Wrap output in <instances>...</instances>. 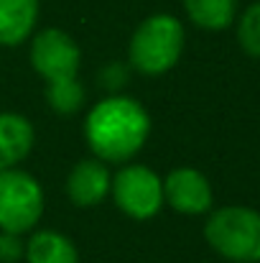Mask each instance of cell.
<instances>
[{
    "label": "cell",
    "instance_id": "9c48e42d",
    "mask_svg": "<svg viewBox=\"0 0 260 263\" xmlns=\"http://www.w3.org/2000/svg\"><path fill=\"white\" fill-rule=\"evenodd\" d=\"M33 146V125L18 112H0V172L21 164Z\"/></svg>",
    "mask_w": 260,
    "mask_h": 263
},
{
    "label": "cell",
    "instance_id": "277c9868",
    "mask_svg": "<svg viewBox=\"0 0 260 263\" xmlns=\"http://www.w3.org/2000/svg\"><path fill=\"white\" fill-rule=\"evenodd\" d=\"M184 26L169 13L146 18L130 39V64L143 74H164L178 62Z\"/></svg>",
    "mask_w": 260,
    "mask_h": 263
},
{
    "label": "cell",
    "instance_id": "52a82bcc",
    "mask_svg": "<svg viewBox=\"0 0 260 263\" xmlns=\"http://www.w3.org/2000/svg\"><path fill=\"white\" fill-rule=\"evenodd\" d=\"M164 199L176 212L202 215L212 207V186L196 169H173L164 181Z\"/></svg>",
    "mask_w": 260,
    "mask_h": 263
},
{
    "label": "cell",
    "instance_id": "5b68a950",
    "mask_svg": "<svg viewBox=\"0 0 260 263\" xmlns=\"http://www.w3.org/2000/svg\"><path fill=\"white\" fill-rule=\"evenodd\" d=\"M44 212V192L38 181L21 169L0 172V230L26 233L31 230Z\"/></svg>",
    "mask_w": 260,
    "mask_h": 263
},
{
    "label": "cell",
    "instance_id": "3957f363",
    "mask_svg": "<svg viewBox=\"0 0 260 263\" xmlns=\"http://www.w3.org/2000/svg\"><path fill=\"white\" fill-rule=\"evenodd\" d=\"M207 243L232 263H260V212L222 207L204 225Z\"/></svg>",
    "mask_w": 260,
    "mask_h": 263
},
{
    "label": "cell",
    "instance_id": "4fadbf2b",
    "mask_svg": "<svg viewBox=\"0 0 260 263\" xmlns=\"http://www.w3.org/2000/svg\"><path fill=\"white\" fill-rule=\"evenodd\" d=\"M237 41L248 57L260 59V0L243 13L237 26Z\"/></svg>",
    "mask_w": 260,
    "mask_h": 263
},
{
    "label": "cell",
    "instance_id": "7c38bea8",
    "mask_svg": "<svg viewBox=\"0 0 260 263\" xmlns=\"http://www.w3.org/2000/svg\"><path fill=\"white\" fill-rule=\"evenodd\" d=\"M189 18L207 31H222L235 21L237 0H184Z\"/></svg>",
    "mask_w": 260,
    "mask_h": 263
},
{
    "label": "cell",
    "instance_id": "30bf717a",
    "mask_svg": "<svg viewBox=\"0 0 260 263\" xmlns=\"http://www.w3.org/2000/svg\"><path fill=\"white\" fill-rule=\"evenodd\" d=\"M38 21V0H0V44L26 41Z\"/></svg>",
    "mask_w": 260,
    "mask_h": 263
},
{
    "label": "cell",
    "instance_id": "9a60e30c",
    "mask_svg": "<svg viewBox=\"0 0 260 263\" xmlns=\"http://www.w3.org/2000/svg\"><path fill=\"white\" fill-rule=\"evenodd\" d=\"M128 82V69L123 67V64H110L105 72H102V85L110 89H117L123 87Z\"/></svg>",
    "mask_w": 260,
    "mask_h": 263
},
{
    "label": "cell",
    "instance_id": "7a4b0ae2",
    "mask_svg": "<svg viewBox=\"0 0 260 263\" xmlns=\"http://www.w3.org/2000/svg\"><path fill=\"white\" fill-rule=\"evenodd\" d=\"M31 64L46 80V100L59 115H72L85 102V89L77 80L79 46L59 28H44L31 41Z\"/></svg>",
    "mask_w": 260,
    "mask_h": 263
},
{
    "label": "cell",
    "instance_id": "ba28073f",
    "mask_svg": "<svg viewBox=\"0 0 260 263\" xmlns=\"http://www.w3.org/2000/svg\"><path fill=\"white\" fill-rule=\"evenodd\" d=\"M112 186V176L107 172V166L99 159H85L79 161L72 174L67 179V192L69 199L79 207H92L97 202H102L107 197Z\"/></svg>",
    "mask_w": 260,
    "mask_h": 263
},
{
    "label": "cell",
    "instance_id": "8fae6325",
    "mask_svg": "<svg viewBox=\"0 0 260 263\" xmlns=\"http://www.w3.org/2000/svg\"><path fill=\"white\" fill-rule=\"evenodd\" d=\"M28 263H77V248L72 240L54 230H38L26 246Z\"/></svg>",
    "mask_w": 260,
    "mask_h": 263
},
{
    "label": "cell",
    "instance_id": "8992f818",
    "mask_svg": "<svg viewBox=\"0 0 260 263\" xmlns=\"http://www.w3.org/2000/svg\"><path fill=\"white\" fill-rule=\"evenodd\" d=\"M117 207L135 217V220H148L158 215L164 204V184L156 172L148 166H125L112 176L110 186Z\"/></svg>",
    "mask_w": 260,
    "mask_h": 263
},
{
    "label": "cell",
    "instance_id": "5bb4252c",
    "mask_svg": "<svg viewBox=\"0 0 260 263\" xmlns=\"http://www.w3.org/2000/svg\"><path fill=\"white\" fill-rule=\"evenodd\" d=\"M26 253L21 238L15 233H0V263H15L21 256Z\"/></svg>",
    "mask_w": 260,
    "mask_h": 263
},
{
    "label": "cell",
    "instance_id": "6da1fadb",
    "mask_svg": "<svg viewBox=\"0 0 260 263\" xmlns=\"http://www.w3.org/2000/svg\"><path fill=\"white\" fill-rule=\"evenodd\" d=\"M151 130L148 112L130 97H107L87 115L85 133L92 154L102 161L133 159Z\"/></svg>",
    "mask_w": 260,
    "mask_h": 263
}]
</instances>
